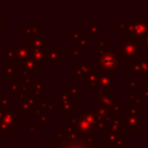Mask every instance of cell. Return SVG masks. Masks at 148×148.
Instances as JSON below:
<instances>
[{
    "label": "cell",
    "instance_id": "obj_1",
    "mask_svg": "<svg viewBox=\"0 0 148 148\" xmlns=\"http://www.w3.org/2000/svg\"><path fill=\"white\" fill-rule=\"evenodd\" d=\"M16 46H17V57L20 60H23V59H27L29 57V50H28V46H25L24 44L22 43H16Z\"/></svg>",
    "mask_w": 148,
    "mask_h": 148
}]
</instances>
